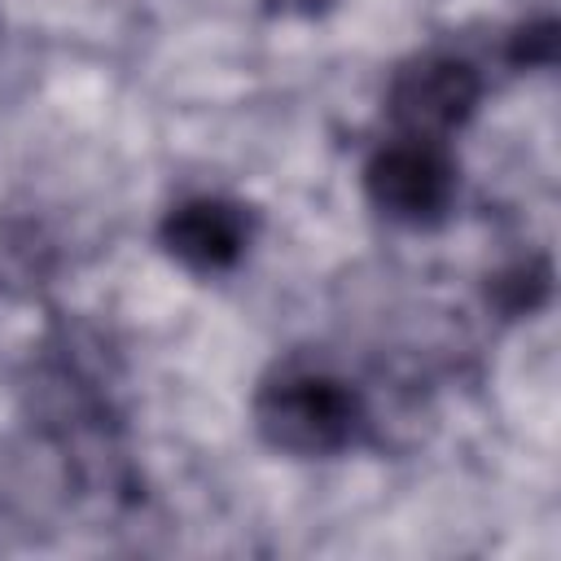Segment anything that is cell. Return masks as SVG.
<instances>
[{
    "mask_svg": "<svg viewBox=\"0 0 561 561\" xmlns=\"http://www.w3.org/2000/svg\"><path fill=\"white\" fill-rule=\"evenodd\" d=\"M250 210L228 197H188L162 219V245L193 272H228L250 245Z\"/></svg>",
    "mask_w": 561,
    "mask_h": 561,
    "instance_id": "obj_4",
    "label": "cell"
},
{
    "mask_svg": "<svg viewBox=\"0 0 561 561\" xmlns=\"http://www.w3.org/2000/svg\"><path fill=\"white\" fill-rule=\"evenodd\" d=\"M368 202L399 224H438L456 197V162L447 158L443 140L394 136L381 145L364 167Z\"/></svg>",
    "mask_w": 561,
    "mask_h": 561,
    "instance_id": "obj_2",
    "label": "cell"
},
{
    "mask_svg": "<svg viewBox=\"0 0 561 561\" xmlns=\"http://www.w3.org/2000/svg\"><path fill=\"white\" fill-rule=\"evenodd\" d=\"M359 421V394L342 377L311 364L276 368L254 394L259 434L289 456H333L355 438Z\"/></svg>",
    "mask_w": 561,
    "mask_h": 561,
    "instance_id": "obj_1",
    "label": "cell"
},
{
    "mask_svg": "<svg viewBox=\"0 0 561 561\" xmlns=\"http://www.w3.org/2000/svg\"><path fill=\"white\" fill-rule=\"evenodd\" d=\"M478 96H482V79L469 61L451 53H425L390 79L386 114L399 127V136L443 140L469 123Z\"/></svg>",
    "mask_w": 561,
    "mask_h": 561,
    "instance_id": "obj_3",
    "label": "cell"
}]
</instances>
